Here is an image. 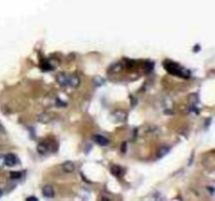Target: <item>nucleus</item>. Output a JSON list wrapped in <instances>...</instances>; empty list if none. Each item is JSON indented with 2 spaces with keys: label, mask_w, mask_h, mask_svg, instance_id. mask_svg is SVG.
Returning a JSON list of instances; mask_svg holds the SVG:
<instances>
[{
  "label": "nucleus",
  "mask_w": 215,
  "mask_h": 201,
  "mask_svg": "<svg viewBox=\"0 0 215 201\" xmlns=\"http://www.w3.org/2000/svg\"><path fill=\"white\" fill-rule=\"evenodd\" d=\"M3 195V192H2L1 190H0V198H1V196Z\"/></svg>",
  "instance_id": "19"
},
{
  "label": "nucleus",
  "mask_w": 215,
  "mask_h": 201,
  "mask_svg": "<svg viewBox=\"0 0 215 201\" xmlns=\"http://www.w3.org/2000/svg\"><path fill=\"white\" fill-rule=\"evenodd\" d=\"M54 119V115L52 113H42V114H40L38 116V121L40 123H43V124H47V123H49L50 121H53Z\"/></svg>",
  "instance_id": "7"
},
{
  "label": "nucleus",
  "mask_w": 215,
  "mask_h": 201,
  "mask_svg": "<svg viewBox=\"0 0 215 201\" xmlns=\"http://www.w3.org/2000/svg\"><path fill=\"white\" fill-rule=\"evenodd\" d=\"M80 85V79L79 77L76 76V74H71L69 76V83H68V86L73 87V88H77Z\"/></svg>",
  "instance_id": "10"
},
{
  "label": "nucleus",
  "mask_w": 215,
  "mask_h": 201,
  "mask_svg": "<svg viewBox=\"0 0 215 201\" xmlns=\"http://www.w3.org/2000/svg\"><path fill=\"white\" fill-rule=\"evenodd\" d=\"M10 175H11L12 179H19V178H21L22 173L21 172H11Z\"/></svg>",
  "instance_id": "14"
},
{
  "label": "nucleus",
  "mask_w": 215,
  "mask_h": 201,
  "mask_svg": "<svg viewBox=\"0 0 215 201\" xmlns=\"http://www.w3.org/2000/svg\"><path fill=\"white\" fill-rule=\"evenodd\" d=\"M111 118L116 123H123L126 121L127 118V113L125 112V111H122V110H116L115 112H112L111 114Z\"/></svg>",
  "instance_id": "3"
},
{
  "label": "nucleus",
  "mask_w": 215,
  "mask_h": 201,
  "mask_svg": "<svg viewBox=\"0 0 215 201\" xmlns=\"http://www.w3.org/2000/svg\"><path fill=\"white\" fill-rule=\"evenodd\" d=\"M111 173L112 175H115L116 177H121L122 174H123V169L119 166H113L111 168Z\"/></svg>",
  "instance_id": "11"
},
{
  "label": "nucleus",
  "mask_w": 215,
  "mask_h": 201,
  "mask_svg": "<svg viewBox=\"0 0 215 201\" xmlns=\"http://www.w3.org/2000/svg\"><path fill=\"white\" fill-rule=\"evenodd\" d=\"M26 200H36V201H37L38 199H37V198H36V197H28Z\"/></svg>",
  "instance_id": "17"
},
{
  "label": "nucleus",
  "mask_w": 215,
  "mask_h": 201,
  "mask_svg": "<svg viewBox=\"0 0 215 201\" xmlns=\"http://www.w3.org/2000/svg\"><path fill=\"white\" fill-rule=\"evenodd\" d=\"M38 153L42 155H45L49 152L56 151V143H49V142H42L37 146Z\"/></svg>",
  "instance_id": "2"
},
{
  "label": "nucleus",
  "mask_w": 215,
  "mask_h": 201,
  "mask_svg": "<svg viewBox=\"0 0 215 201\" xmlns=\"http://www.w3.org/2000/svg\"><path fill=\"white\" fill-rule=\"evenodd\" d=\"M170 151V148L168 147H163V148H161L159 151H157V158H162L164 157L165 155H167Z\"/></svg>",
  "instance_id": "12"
},
{
  "label": "nucleus",
  "mask_w": 215,
  "mask_h": 201,
  "mask_svg": "<svg viewBox=\"0 0 215 201\" xmlns=\"http://www.w3.org/2000/svg\"><path fill=\"white\" fill-rule=\"evenodd\" d=\"M164 67L165 69L168 71L169 73L173 74V76L177 77H181V78H190L191 77V73L189 70H187L186 68L182 67L181 65L177 64L174 62L171 61H165L164 62Z\"/></svg>",
  "instance_id": "1"
},
{
  "label": "nucleus",
  "mask_w": 215,
  "mask_h": 201,
  "mask_svg": "<svg viewBox=\"0 0 215 201\" xmlns=\"http://www.w3.org/2000/svg\"><path fill=\"white\" fill-rule=\"evenodd\" d=\"M57 82L60 84L61 86H68V83H69V76L66 73H58L56 77Z\"/></svg>",
  "instance_id": "5"
},
{
  "label": "nucleus",
  "mask_w": 215,
  "mask_h": 201,
  "mask_svg": "<svg viewBox=\"0 0 215 201\" xmlns=\"http://www.w3.org/2000/svg\"><path fill=\"white\" fill-rule=\"evenodd\" d=\"M121 69H122V65L120 64V63H118V64H115V66H112V67L109 69V71L112 70L113 73H118V71H120Z\"/></svg>",
  "instance_id": "15"
},
{
  "label": "nucleus",
  "mask_w": 215,
  "mask_h": 201,
  "mask_svg": "<svg viewBox=\"0 0 215 201\" xmlns=\"http://www.w3.org/2000/svg\"><path fill=\"white\" fill-rule=\"evenodd\" d=\"M4 130H3V127H2V125H1V123H0V133H1V132H3Z\"/></svg>",
  "instance_id": "18"
},
{
  "label": "nucleus",
  "mask_w": 215,
  "mask_h": 201,
  "mask_svg": "<svg viewBox=\"0 0 215 201\" xmlns=\"http://www.w3.org/2000/svg\"><path fill=\"white\" fill-rule=\"evenodd\" d=\"M18 163V158L14 154H7L4 156V164L8 167H14Z\"/></svg>",
  "instance_id": "4"
},
{
  "label": "nucleus",
  "mask_w": 215,
  "mask_h": 201,
  "mask_svg": "<svg viewBox=\"0 0 215 201\" xmlns=\"http://www.w3.org/2000/svg\"><path fill=\"white\" fill-rule=\"evenodd\" d=\"M42 195L45 198H53L55 196V191H54L53 187H50V185H45L42 188Z\"/></svg>",
  "instance_id": "8"
},
{
  "label": "nucleus",
  "mask_w": 215,
  "mask_h": 201,
  "mask_svg": "<svg viewBox=\"0 0 215 201\" xmlns=\"http://www.w3.org/2000/svg\"><path fill=\"white\" fill-rule=\"evenodd\" d=\"M4 164V156H0V168H2Z\"/></svg>",
  "instance_id": "16"
},
{
  "label": "nucleus",
  "mask_w": 215,
  "mask_h": 201,
  "mask_svg": "<svg viewBox=\"0 0 215 201\" xmlns=\"http://www.w3.org/2000/svg\"><path fill=\"white\" fill-rule=\"evenodd\" d=\"M92 140L95 143H98L99 146H107L109 143V139L108 138H106L105 136H103V135H100V134H95V135L92 136Z\"/></svg>",
  "instance_id": "6"
},
{
  "label": "nucleus",
  "mask_w": 215,
  "mask_h": 201,
  "mask_svg": "<svg viewBox=\"0 0 215 201\" xmlns=\"http://www.w3.org/2000/svg\"><path fill=\"white\" fill-rule=\"evenodd\" d=\"M62 170H63L65 173H73L74 171V163L73 161H65V163L62 164Z\"/></svg>",
  "instance_id": "9"
},
{
  "label": "nucleus",
  "mask_w": 215,
  "mask_h": 201,
  "mask_svg": "<svg viewBox=\"0 0 215 201\" xmlns=\"http://www.w3.org/2000/svg\"><path fill=\"white\" fill-rule=\"evenodd\" d=\"M189 101H190V104L192 105V106L194 107L196 104L198 103V95L196 94V93L191 94L190 97H189Z\"/></svg>",
  "instance_id": "13"
}]
</instances>
